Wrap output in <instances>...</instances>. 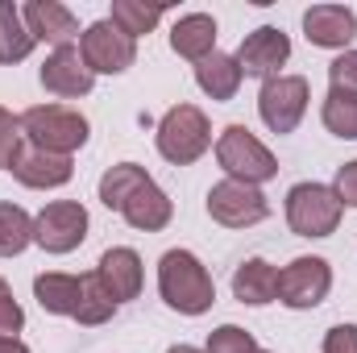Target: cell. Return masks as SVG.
I'll use <instances>...</instances> for the list:
<instances>
[{"label":"cell","mask_w":357,"mask_h":353,"mask_svg":"<svg viewBox=\"0 0 357 353\" xmlns=\"http://www.w3.org/2000/svg\"><path fill=\"white\" fill-rule=\"evenodd\" d=\"M158 291L167 299V308H175L178 316H204L216 303V287L212 274L191 250H167L158 262Z\"/></svg>","instance_id":"obj_1"},{"label":"cell","mask_w":357,"mask_h":353,"mask_svg":"<svg viewBox=\"0 0 357 353\" xmlns=\"http://www.w3.org/2000/svg\"><path fill=\"white\" fill-rule=\"evenodd\" d=\"M21 137H29V146L46 154L71 158L88 142V117L67 104H33L21 112Z\"/></svg>","instance_id":"obj_2"},{"label":"cell","mask_w":357,"mask_h":353,"mask_svg":"<svg viewBox=\"0 0 357 353\" xmlns=\"http://www.w3.org/2000/svg\"><path fill=\"white\" fill-rule=\"evenodd\" d=\"M216 163H220V171L229 179L250 183V187H258V183H266V179L278 175V158L270 154L245 125H229L216 137Z\"/></svg>","instance_id":"obj_3"},{"label":"cell","mask_w":357,"mask_h":353,"mask_svg":"<svg viewBox=\"0 0 357 353\" xmlns=\"http://www.w3.org/2000/svg\"><path fill=\"white\" fill-rule=\"evenodd\" d=\"M341 200L324 183H295L287 191V225L299 237H328L341 225Z\"/></svg>","instance_id":"obj_4"},{"label":"cell","mask_w":357,"mask_h":353,"mask_svg":"<svg viewBox=\"0 0 357 353\" xmlns=\"http://www.w3.org/2000/svg\"><path fill=\"white\" fill-rule=\"evenodd\" d=\"M212 146V125L195 104H175L162 121H158V154L175 167L195 163L204 150Z\"/></svg>","instance_id":"obj_5"},{"label":"cell","mask_w":357,"mask_h":353,"mask_svg":"<svg viewBox=\"0 0 357 353\" xmlns=\"http://www.w3.org/2000/svg\"><path fill=\"white\" fill-rule=\"evenodd\" d=\"M88 237V208L79 200H54L33 216V241L46 254H71Z\"/></svg>","instance_id":"obj_6"},{"label":"cell","mask_w":357,"mask_h":353,"mask_svg":"<svg viewBox=\"0 0 357 353\" xmlns=\"http://www.w3.org/2000/svg\"><path fill=\"white\" fill-rule=\"evenodd\" d=\"M79 54L91 67V75H121L133 67L137 59V42L129 33H121L108 17L104 21H91L88 29L79 33Z\"/></svg>","instance_id":"obj_7"},{"label":"cell","mask_w":357,"mask_h":353,"mask_svg":"<svg viewBox=\"0 0 357 353\" xmlns=\"http://www.w3.org/2000/svg\"><path fill=\"white\" fill-rule=\"evenodd\" d=\"M307 100H312V88H307L303 75H274L258 91V112H262L266 129H274V133H295V125L307 112Z\"/></svg>","instance_id":"obj_8"},{"label":"cell","mask_w":357,"mask_h":353,"mask_svg":"<svg viewBox=\"0 0 357 353\" xmlns=\"http://www.w3.org/2000/svg\"><path fill=\"white\" fill-rule=\"evenodd\" d=\"M208 216L216 225H225V229H250V225L270 216V204L258 187L237 183V179H220L208 191Z\"/></svg>","instance_id":"obj_9"},{"label":"cell","mask_w":357,"mask_h":353,"mask_svg":"<svg viewBox=\"0 0 357 353\" xmlns=\"http://www.w3.org/2000/svg\"><path fill=\"white\" fill-rule=\"evenodd\" d=\"M328 287H333V266L324 258H316V254L312 258H295L291 266L278 270V299L287 308H295V312L324 303Z\"/></svg>","instance_id":"obj_10"},{"label":"cell","mask_w":357,"mask_h":353,"mask_svg":"<svg viewBox=\"0 0 357 353\" xmlns=\"http://www.w3.org/2000/svg\"><path fill=\"white\" fill-rule=\"evenodd\" d=\"M237 67H241V75H254V80H274L278 75V67L291 59V38L278 29V25H258L254 33H245L241 38V46H237Z\"/></svg>","instance_id":"obj_11"},{"label":"cell","mask_w":357,"mask_h":353,"mask_svg":"<svg viewBox=\"0 0 357 353\" xmlns=\"http://www.w3.org/2000/svg\"><path fill=\"white\" fill-rule=\"evenodd\" d=\"M91 84H96V75H91V67L84 63L79 46H59V50L42 63V88L50 91V96L79 100V96L91 91Z\"/></svg>","instance_id":"obj_12"},{"label":"cell","mask_w":357,"mask_h":353,"mask_svg":"<svg viewBox=\"0 0 357 353\" xmlns=\"http://www.w3.org/2000/svg\"><path fill=\"white\" fill-rule=\"evenodd\" d=\"M21 21H25V29L33 33V42H50L54 50H59V46H71V42L79 38L75 13H71L67 4H59V0H29V4L21 8Z\"/></svg>","instance_id":"obj_13"},{"label":"cell","mask_w":357,"mask_h":353,"mask_svg":"<svg viewBox=\"0 0 357 353\" xmlns=\"http://www.w3.org/2000/svg\"><path fill=\"white\" fill-rule=\"evenodd\" d=\"M303 33L312 46L324 50H345L357 33V13L345 4H312L303 13Z\"/></svg>","instance_id":"obj_14"},{"label":"cell","mask_w":357,"mask_h":353,"mask_svg":"<svg viewBox=\"0 0 357 353\" xmlns=\"http://www.w3.org/2000/svg\"><path fill=\"white\" fill-rule=\"evenodd\" d=\"M8 171L21 179L25 187H38V191H46V187H63V183H71V175H75L71 158H63V154H46V150H38V146H29V142H21V150L13 154Z\"/></svg>","instance_id":"obj_15"},{"label":"cell","mask_w":357,"mask_h":353,"mask_svg":"<svg viewBox=\"0 0 357 353\" xmlns=\"http://www.w3.org/2000/svg\"><path fill=\"white\" fill-rule=\"evenodd\" d=\"M96 274H100L104 291H108L116 303L142 295V278H146V274H142V258H137L129 246H112V250H104V254H100V266H96Z\"/></svg>","instance_id":"obj_16"},{"label":"cell","mask_w":357,"mask_h":353,"mask_svg":"<svg viewBox=\"0 0 357 353\" xmlns=\"http://www.w3.org/2000/svg\"><path fill=\"white\" fill-rule=\"evenodd\" d=\"M121 216L133 225V229H142V233H158V229H167L171 225V216H175V204L167 200V191L154 183V179H146L125 204H121Z\"/></svg>","instance_id":"obj_17"},{"label":"cell","mask_w":357,"mask_h":353,"mask_svg":"<svg viewBox=\"0 0 357 353\" xmlns=\"http://www.w3.org/2000/svg\"><path fill=\"white\" fill-rule=\"evenodd\" d=\"M233 295L250 308H266L278 299V270L266 258H245L233 270Z\"/></svg>","instance_id":"obj_18"},{"label":"cell","mask_w":357,"mask_h":353,"mask_svg":"<svg viewBox=\"0 0 357 353\" xmlns=\"http://www.w3.org/2000/svg\"><path fill=\"white\" fill-rule=\"evenodd\" d=\"M216 46V21L208 13H187L178 17L175 29H171V50L178 59H191V63H204Z\"/></svg>","instance_id":"obj_19"},{"label":"cell","mask_w":357,"mask_h":353,"mask_svg":"<svg viewBox=\"0 0 357 353\" xmlns=\"http://www.w3.org/2000/svg\"><path fill=\"white\" fill-rule=\"evenodd\" d=\"M79 291H84V274L75 278V274L50 270V274H38V278H33V295H38L42 312H50V316H71V320H75Z\"/></svg>","instance_id":"obj_20"},{"label":"cell","mask_w":357,"mask_h":353,"mask_svg":"<svg viewBox=\"0 0 357 353\" xmlns=\"http://www.w3.org/2000/svg\"><path fill=\"white\" fill-rule=\"evenodd\" d=\"M241 67H237V59L233 54H220V50H212L204 63H195V84L199 91H208L212 100H233L237 88H241Z\"/></svg>","instance_id":"obj_21"},{"label":"cell","mask_w":357,"mask_h":353,"mask_svg":"<svg viewBox=\"0 0 357 353\" xmlns=\"http://www.w3.org/2000/svg\"><path fill=\"white\" fill-rule=\"evenodd\" d=\"M33 46H38V42H33V33L25 29L21 8L8 4V0H0V63H21V59H29Z\"/></svg>","instance_id":"obj_22"},{"label":"cell","mask_w":357,"mask_h":353,"mask_svg":"<svg viewBox=\"0 0 357 353\" xmlns=\"http://www.w3.org/2000/svg\"><path fill=\"white\" fill-rule=\"evenodd\" d=\"M146 171L137 167V163H116V167H108L104 171V179H100V204L104 208H112V212H121V204L146 183Z\"/></svg>","instance_id":"obj_23"},{"label":"cell","mask_w":357,"mask_h":353,"mask_svg":"<svg viewBox=\"0 0 357 353\" xmlns=\"http://www.w3.org/2000/svg\"><path fill=\"white\" fill-rule=\"evenodd\" d=\"M33 241V216L21 204H0V258H17Z\"/></svg>","instance_id":"obj_24"},{"label":"cell","mask_w":357,"mask_h":353,"mask_svg":"<svg viewBox=\"0 0 357 353\" xmlns=\"http://www.w3.org/2000/svg\"><path fill=\"white\" fill-rule=\"evenodd\" d=\"M121 33H129L133 42L142 38V33H150L158 21H162V8H154V4H137V0H112V17H108Z\"/></svg>","instance_id":"obj_25"},{"label":"cell","mask_w":357,"mask_h":353,"mask_svg":"<svg viewBox=\"0 0 357 353\" xmlns=\"http://www.w3.org/2000/svg\"><path fill=\"white\" fill-rule=\"evenodd\" d=\"M324 129L333 137H345V142H357V96H345V91H328L324 96Z\"/></svg>","instance_id":"obj_26"},{"label":"cell","mask_w":357,"mask_h":353,"mask_svg":"<svg viewBox=\"0 0 357 353\" xmlns=\"http://www.w3.org/2000/svg\"><path fill=\"white\" fill-rule=\"evenodd\" d=\"M112 312H116V299L104 291L100 274H84V291H79V308H75V320L91 329V324H104Z\"/></svg>","instance_id":"obj_27"},{"label":"cell","mask_w":357,"mask_h":353,"mask_svg":"<svg viewBox=\"0 0 357 353\" xmlns=\"http://www.w3.org/2000/svg\"><path fill=\"white\" fill-rule=\"evenodd\" d=\"M208 353H258L254 337L237 324H220L212 337H208Z\"/></svg>","instance_id":"obj_28"},{"label":"cell","mask_w":357,"mask_h":353,"mask_svg":"<svg viewBox=\"0 0 357 353\" xmlns=\"http://www.w3.org/2000/svg\"><path fill=\"white\" fill-rule=\"evenodd\" d=\"M328 80H333V91L357 96V50H345L341 59L328 63Z\"/></svg>","instance_id":"obj_29"},{"label":"cell","mask_w":357,"mask_h":353,"mask_svg":"<svg viewBox=\"0 0 357 353\" xmlns=\"http://www.w3.org/2000/svg\"><path fill=\"white\" fill-rule=\"evenodd\" d=\"M21 329H25V312L13 299V287L0 278V337H17Z\"/></svg>","instance_id":"obj_30"},{"label":"cell","mask_w":357,"mask_h":353,"mask_svg":"<svg viewBox=\"0 0 357 353\" xmlns=\"http://www.w3.org/2000/svg\"><path fill=\"white\" fill-rule=\"evenodd\" d=\"M21 150V117H13L8 108H0V171H8L13 154Z\"/></svg>","instance_id":"obj_31"},{"label":"cell","mask_w":357,"mask_h":353,"mask_svg":"<svg viewBox=\"0 0 357 353\" xmlns=\"http://www.w3.org/2000/svg\"><path fill=\"white\" fill-rule=\"evenodd\" d=\"M333 191H337L341 208H345V204H349V208H357V158H354V163H345V167L337 171V183H333Z\"/></svg>","instance_id":"obj_32"},{"label":"cell","mask_w":357,"mask_h":353,"mask_svg":"<svg viewBox=\"0 0 357 353\" xmlns=\"http://www.w3.org/2000/svg\"><path fill=\"white\" fill-rule=\"evenodd\" d=\"M324 353H357V324H337V329H328Z\"/></svg>","instance_id":"obj_33"},{"label":"cell","mask_w":357,"mask_h":353,"mask_svg":"<svg viewBox=\"0 0 357 353\" xmlns=\"http://www.w3.org/2000/svg\"><path fill=\"white\" fill-rule=\"evenodd\" d=\"M0 353H29V345L17 337H0Z\"/></svg>","instance_id":"obj_34"},{"label":"cell","mask_w":357,"mask_h":353,"mask_svg":"<svg viewBox=\"0 0 357 353\" xmlns=\"http://www.w3.org/2000/svg\"><path fill=\"white\" fill-rule=\"evenodd\" d=\"M167 353H204V350H191V345H171Z\"/></svg>","instance_id":"obj_35"},{"label":"cell","mask_w":357,"mask_h":353,"mask_svg":"<svg viewBox=\"0 0 357 353\" xmlns=\"http://www.w3.org/2000/svg\"><path fill=\"white\" fill-rule=\"evenodd\" d=\"M258 353H266V350H258Z\"/></svg>","instance_id":"obj_36"}]
</instances>
